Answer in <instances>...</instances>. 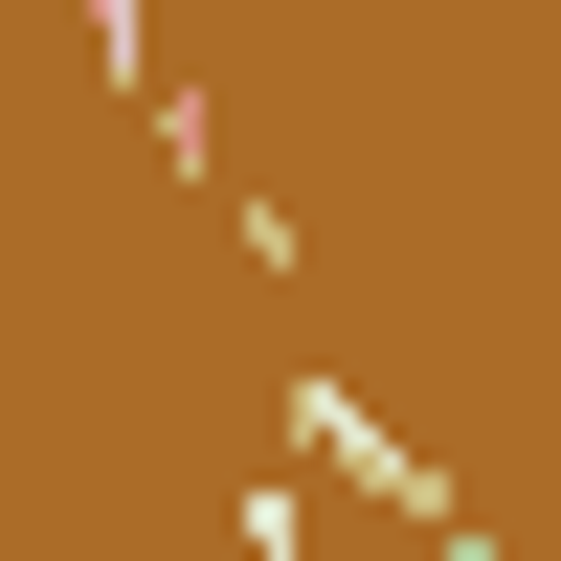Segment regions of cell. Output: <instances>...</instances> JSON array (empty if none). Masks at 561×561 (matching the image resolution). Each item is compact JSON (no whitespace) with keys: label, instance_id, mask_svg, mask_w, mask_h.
<instances>
[{"label":"cell","instance_id":"cell-1","mask_svg":"<svg viewBox=\"0 0 561 561\" xmlns=\"http://www.w3.org/2000/svg\"><path fill=\"white\" fill-rule=\"evenodd\" d=\"M293 449H314V472H337V494H382V517H427L449 561H472V517H449V472H427V449H404L382 404L337 382V359H293Z\"/></svg>","mask_w":561,"mask_h":561}]
</instances>
